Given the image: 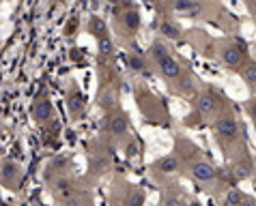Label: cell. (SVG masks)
Returning <instances> with one entry per match:
<instances>
[{
    "instance_id": "1",
    "label": "cell",
    "mask_w": 256,
    "mask_h": 206,
    "mask_svg": "<svg viewBox=\"0 0 256 206\" xmlns=\"http://www.w3.org/2000/svg\"><path fill=\"white\" fill-rule=\"evenodd\" d=\"M213 133H216V138L220 142V146L222 148H228L230 144L239 140V123L237 118H234L230 112H220L213 120Z\"/></svg>"
},
{
    "instance_id": "2",
    "label": "cell",
    "mask_w": 256,
    "mask_h": 206,
    "mask_svg": "<svg viewBox=\"0 0 256 206\" xmlns=\"http://www.w3.org/2000/svg\"><path fill=\"white\" fill-rule=\"evenodd\" d=\"M220 99L213 92H200L194 101V114L186 118V125H196L200 120H211L220 114Z\"/></svg>"
},
{
    "instance_id": "3",
    "label": "cell",
    "mask_w": 256,
    "mask_h": 206,
    "mask_svg": "<svg viewBox=\"0 0 256 206\" xmlns=\"http://www.w3.org/2000/svg\"><path fill=\"white\" fill-rule=\"evenodd\" d=\"M188 170H190L192 179H194L196 183H200V185H216L218 179H220V172L216 170V166L209 163L207 159H194L188 166Z\"/></svg>"
},
{
    "instance_id": "4",
    "label": "cell",
    "mask_w": 256,
    "mask_h": 206,
    "mask_svg": "<svg viewBox=\"0 0 256 206\" xmlns=\"http://www.w3.org/2000/svg\"><path fill=\"white\" fill-rule=\"evenodd\" d=\"M248 60V54H246V47L244 43H230V45H224L220 49V62L228 69H239L244 62Z\"/></svg>"
},
{
    "instance_id": "5",
    "label": "cell",
    "mask_w": 256,
    "mask_h": 206,
    "mask_svg": "<svg viewBox=\"0 0 256 206\" xmlns=\"http://www.w3.org/2000/svg\"><path fill=\"white\" fill-rule=\"evenodd\" d=\"M155 67H158V73H160V75H162L166 82H170V84H174V82L179 80V77H181L183 73H186V69H183V65H181V62L174 58L172 54L166 56V58H164V60H160Z\"/></svg>"
},
{
    "instance_id": "6",
    "label": "cell",
    "mask_w": 256,
    "mask_h": 206,
    "mask_svg": "<svg viewBox=\"0 0 256 206\" xmlns=\"http://www.w3.org/2000/svg\"><path fill=\"white\" fill-rule=\"evenodd\" d=\"M127 129H130V116H127L125 112L116 110L114 114L108 116V131H110V136L123 138L127 133Z\"/></svg>"
},
{
    "instance_id": "7",
    "label": "cell",
    "mask_w": 256,
    "mask_h": 206,
    "mask_svg": "<svg viewBox=\"0 0 256 206\" xmlns=\"http://www.w3.org/2000/svg\"><path fill=\"white\" fill-rule=\"evenodd\" d=\"M170 9L181 15H190V17H198L202 13V4L198 0H172Z\"/></svg>"
},
{
    "instance_id": "8",
    "label": "cell",
    "mask_w": 256,
    "mask_h": 206,
    "mask_svg": "<svg viewBox=\"0 0 256 206\" xmlns=\"http://www.w3.org/2000/svg\"><path fill=\"white\" fill-rule=\"evenodd\" d=\"M20 179H22V170H20L18 163L4 161L2 168H0V181H2L6 187H16V185H20Z\"/></svg>"
},
{
    "instance_id": "9",
    "label": "cell",
    "mask_w": 256,
    "mask_h": 206,
    "mask_svg": "<svg viewBox=\"0 0 256 206\" xmlns=\"http://www.w3.org/2000/svg\"><path fill=\"white\" fill-rule=\"evenodd\" d=\"M32 114H34V120L41 125H46L48 120H52L54 116V105L50 99H37L32 105Z\"/></svg>"
},
{
    "instance_id": "10",
    "label": "cell",
    "mask_w": 256,
    "mask_h": 206,
    "mask_svg": "<svg viewBox=\"0 0 256 206\" xmlns=\"http://www.w3.org/2000/svg\"><path fill=\"white\" fill-rule=\"evenodd\" d=\"M181 168V159H179V155H166V157H162L160 161H155L153 166H151V170L155 172L158 170V174H172V172H176V170Z\"/></svg>"
},
{
    "instance_id": "11",
    "label": "cell",
    "mask_w": 256,
    "mask_h": 206,
    "mask_svg": "<svg viewBox=\"0 0 256 206\" xmlns=\"http://www.w3.org/2000/svg\"><path fill=\"white\" fill-rule=\"evenodd\" d=\"M120 22H123L127 32H138L140 22H142V19H140V11L136 9V6H130L127 11L120 13Z\"/></svg>"
},
{
    "instance_id": "12",
    "label": "cell",
    "mask_w": 256,
    "mask_h": 206,
    "mask_svg": "<svg viewBox=\"0 0 256 206\" xmlns=\"http://www.w3.org/2000/svg\"><path fill=\"white\" fill-rule=\"evenodd\" d=\"M160 34H164V37L170 39V41H181L183 39V28L176 22H172V19H162Z\"/></svg>"
},
{
    "instance_id": "13",
    "label": "cell",
    "mask_w": 256,
    "mask_h": 206,
    "mask_svg": "<svg viewBox=\"0 0 256 206\" xmlns=\"http://www.w3.org/2000/svg\"><path fill=\"white\" fill-rule=\"evenodd\" d=\"M84 108H86V103H84V95L80 90H71V95H69V99H67V110H69V114L74 116V118H78L84 112Z\"/></svg>"
},
{
    "instance_id": "14",
    "label": "cell",
    "mask_w": 256,
    "mask_h": 206,
    "mask_svg": "<svg viewBox=\"0 0 256 206\" xmlns=\"http://www.w3.org/2000/svg\"><path fill=\"white\" fill-rule=\"evenodd\" d=\"M54 194L62 198V200L74 198V181H71L69 176H58V179L54 181Z\"/></svg>"
},
{
    "instance_id": "15",
    "label": "cell",
    "mask_w": 256,
    "mask_h": 206,
    "mask_svg": "<svg viewBox=\"0 0 256 206\" xmlns=\"http://www.w3.org/2000/svg\"><path fill=\"white\" fill-rule=\"evenodd\" d=\"M239 75H241V80H244L248 86H252V88H256V65H254V60H250L248 58L244 65H241L239 69Z\"/></svg>"
},
{
    "instance_id": "16",
    "label": "cell",
    "mask_w": 256,
    "mask_h": 206,
    "mask_svg": "<svg viewBox=\"0 0 256 206\" xmlns=\"http://www.w3.org/2000/svg\"><path fill=\"white\" fill-rule=\"evenodd\" d=\"M174 90L179 92V95H183V97L194 95V77H192L188 71H186V73H183L179 80L174 82Z\"/></svg>"
},
{
    "instance_id": "17",
    "label": "cell",
    "mask_w": 256,
    "mask_h": 206,
    "mask_svg": "<svg viewBox=\"0 0 256 206\" xmlns=\"http://www.w3.org/2000/svg\"><path fill=\"white\" fill-rule=\"evenodd\" d=\"M241 200H244V194L237 187H228L224 191L222 200H220V206H241Z\"/></svg>"
},
{
    "instance_id": "18",
    "label": "cell",
    "mask_w": 256,
    "mask_h": 206,
    "mask_svg": "<svg viewBox=\"0 0 256 206\" xmlns=\"http://www.w3.org/2000/svg\"><path fill=\"white\" fill-rule=\"evenodd\" d=\"M166 56H170V49L166 47V43H164V41H153L151 47H148V58L158 65V62L164 60Z\"/></svg>"
},
{
    "instance_id": "19",
    "label": "cell",
    "mask_w": 256,
    "mask_h": 206,
    "mask_svg": "<svg viewBox=\"0 0 256 206\" xmlns=\"http://www.w3.org/2000/svg\"><path fill=\"white\" fill-rule=\"evenodd\" d=\"M146 194L142 187H130L127 189V198H125V206H144Z\"/></svg>"
},
{
    "instance_id": "20",
    "label": "cell",
    "mask_w": 256,
    "mask_h": 206,
    "mask_svg": "<svg viewBox=\"0 0 256 206\" xmlns=\"http://www.w3.org/2000/svg\"><path fill=\"white\" fill-rule=\"evenodd\" d=\"M88 32L95 34L97 39L108 37V28H106V22H104L102 17H90V22H88Z\"/></svg>"
},
{
    "instance_id": "21",
    "label": "cell",
    "mask_w": 256,
    "mask_h": 206,
    "mask_svg": "<svg viewBox=\"0 0 256 206\" xmlns=\"http://www.w3.org/2000/svg\"><path fill=\"white\" fill-rule=\"evenodd\" d=\"M252 174V163L250 161H237L232 168V176L234 179H248V176Z\"/></svg>"
},
{
    "instance_id": "22",
    "label": "cell",
    "mask_w": 256,
    "mask_h": 206,
    "mask_svg": "<svg viewBox=\"0 0 256 206\" xmlns=\"http://www.w3.org/2000/svg\"><path fill=\"white\" fill-rule=\"evenodd\" d=\"M130 67L136 71V73H144V71H146L144 56H142L140 52H132V54H130Z\"/></svg>"
},
{
    "instance_id": "23",
    "label": "cell",
    "mask_w": 256,
    "mask_h": 206,
    "mask_svg": "<svg viewBox=\"0 0 256 206\" xmlns=\"http://www.w3.org/2000/svg\"><path fill=\"white\" fill-rule=\"evenodd\" d=\"M246 112L250 114V118L256 123V97H254V99H250V101H246Z\"/></svg>"
},
{
    "instance_id": "24",
    "label": "cell",
    "mask_w": 256,
    "mask_h": 206,
    "mask_svg": "<svg viewBox=\"0 0 256 206\" xmlns=\"http://www.w3.org/2000/svg\"><path fill=\"white\" fill-rule=\"evenodd\" d=\"M162 206H186V204H183L176 196H166L164 198V202H162Z\"/></svg>"
},
{
    "instance_id": "25",
    "label": "cell",
    "mask_w": 256,
    "mask_h": 206,
    "mask_svg": "<svg viewBox=\"0 0 256 206\" xmlns=\"http://www.w3.org/2000/svg\"><path fill=\"white\" fill-rule=\"evenodd\" d=\"M241 206H256V200H252V198L244 196V200H241Z\"/></svg>"
},
{
    "instance_id": "26",
    "label": "cell",
    "mask_w": 256,
    "mask_h": 206,
    "mask_svg": "<svg viewBox=\"0 0 256 206\" xmlns=\"http://www.w3.org/2000/svg\"><path fill=\"white\" fill-rule=\"evenodd\" d=\"M252 60H254V65H256V49H254V54H252Z\"/></svg>"
}]
</instances>
